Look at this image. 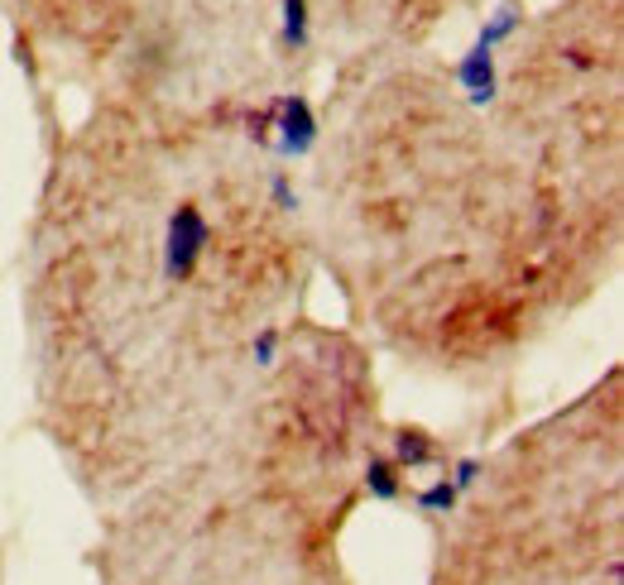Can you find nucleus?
<instances>
[{
  "label": "nucleus",
  "mask_w": 624,
  "mask_h": 585,
  "mask_svg": "<svg viewBox=\"0 0 624 585\" xmlns=\"http://www.w3.org/2000/svg\"><path fill=\"white\" fill-rule=\"evenodd\" d=\"M265 111H106L39 197L24 336L39 427L97 509L221 433L279 365L313 274Z\"/></svg>",
  "instance_id": "f257e3e1"
},
{
  "label": "nucleus",
  "mask_w": 624,
  "mask_h": 585,
  "mask_svg": "<svg viewBox=\"0 0 624 585\" xmlns=\"http://www.w3.org/2000/svg\"><path fill=\"white\" fill-rule=\"evenodd\" d=\"M313 259L365 331L437 375L514 365L620 255V87L601 43L495 68H389L341 97L317 159Z\"/></svg>",
  "instance_id": "f03ea898"
},
{
  "label": "nucleus",
  "mask_w": 624,
  "mask_h": 585,
  "mask_svg": "<svg viewBox=\"0 0 624 585\" xmlns=\"http://www.w3.org/2000/svg\"><path fill=\"white\" fill-rule=\"evenodd\" d=\"M385 480L365 350L298 327L202 452L106 509L97 585H356L341 537Z\"/></svg>",
  "instance_id": "7ed1b4c3"
},
{
  "label": "nucleus",
  "mask_w": 624,
  "mask_h": 585,
  "mask_svg": "<svg viewBox=\"0 0 624 585\" xmlns=\"http://www.w3.org/2000/svg\"><path fill=\"white\" fill-rule=\"evenodd\" d=\"M423 585H624L615 384L466 475V495L437 523Z\"/></svg>",
  "instance_id": "20e7f679"
}]
</instances>
